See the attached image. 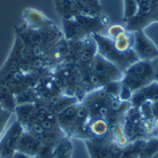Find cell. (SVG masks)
<instances>
[{
  "mask_svg": "<svg viewBox=\"0 0 158 158\" xmlns=\"http://www.w3.org/2000/svg\"><path fill=\"white\" fill-rule=\"evenodd\" d=\"M138 12L130 20L125 22L129 31H144L149 25L158 22V0H137Z\"/></svg>",
  "mask_w": 158,
  "mask_h": 158,
  "instance_id": "4",
  "label": "cell"
},
{
  "mask_svg": "<svg viewBox=\"0 0 158 158\" xmlns=\"http://www.w3.org/2000/svg\"><path fill=\"white\" fill-rule=\"evenodd\" d=\"M12 112L5 110V109H0V136L3 132V131L5 130V127L9 119V118L11 117Z\"/></svg>",
  "mask_w": 158,
  "mask_h": 158,
  "instance_id": "20",
  "label": "cell"
},
{
  "mask_svg": "<svg viewBox=\"0 0 158 158\" xmlns=\"http://www.w3.org/2000/svg\"><path fill=\"white\" fill-rule=\"evenodd\" d=\"M131 142V141L130 140V138H129L126 134H124V135L118 137V139L114 140V143H115L116 145L118 146L119 148H124V147H126Z\"/></svg>",
  "mask_w": 158,
  "mask_h": 158,
  "instance_id": "21",
  "label": "cell"
},
{
  "mask_svg": "<svg viewBox=\"0 0 158 158\" xmlns=\"http://www.w3.org/2000/svg\"><path fill=\"white\" fill-rule=\"evenodd\" d=\"M43 146L44 144L38 138L23 130V132L18 142L16 151L26 154L32 158H36L39 156Z\"/></svg>",
  "mask_w": 158,
  "mask_h": 158,
  "instance_id": "10",
  "label": "cell"
},
{
  "mask_svg": "<svg viewBox=\"0 0 158 158\" xmlns=\"http://www.w3.org/2000/svg\"><path fill=\"white\" fill-rule=\"evenodd\" d=\"M92 36L97 46V54L117 66L123 72L130 66L138 61V58L133 50L127 53H121L118 51L114 45V41L105 34L93 33Z\"/></svg>",
  "mask_w": 158,
  "mask_h": 158,
  "instance_id": "3",
  "label": "cell"
},
{
  "mask_svg": "<svg viewBox=\"0 0 158 158\" xmlns=\"http://www.w3.org/2000/svg\"><path fill=\"white\" fill-rule=\"evenodd\" d=\"M12 158H32L31 156L26 155V154H23L21 152H19V151H16L13 155Z\"/></svg>",
  "mask_w": 158,
  "mask_h": 158,
  "instance_id": "23",
  "label": "cell"
},
{
  "mask_svg": "<svg viewBox=\"0 0 158 158\" xmlns=\"http://www.w3.org/2000/svg\"><path fill=\"white\" fill-rule=\"evenodd\" d=\"M158 153V138L156 136L146 139L141 150L139 158H153Z\"/></svg>",
  "mask_w": 158,
  "mask_h": 158,
  "instance_id": "17",
  "label": "cell"
},
{
  "mask_svg": "<svg viewBox=\"0 0 158 158\" xmlns=\"http://www.w3.org/2000/svg\"><path fill=\"white\" fill-rule=\"evenodd\" d=\"M156 137H157V138H158V134H157V135H156Z\"/></svg>",
  "mask_w": 158,
  "mask_h": 158,
  "instance_id": "26",
  "label": "cell"
},
{
  "mask_svg": "<svg viewBox=\"0 0 158 158\" xmlns=\"http://www.w3.org/2000/svg\"><path fill=\"white\" fill-rule=\"evenodd\" d=\"M77 104H74L60 113L56 115V120L57 124L61 130V131L64 133L66 137L71 138L76 119V113H77Z\"/></svg>",
  "mask_w": 158,
  "mask_h": 158,
  "instance_id": "11",
  "label": "cell"
},
{
  "mask_svg": "<svg viewBox=\"0 0 158 158\" xmlns=\"http://www.w3.org/2000/svg\"><path fill=\"white\" fill-rule=\"evenodd\" d=\"M153 81H155V71L152 61L138 60L123 72L121 84L122 88L133 94Z\"/></svg>",
  "mask_w": 158,
  "mask_h": 158,
  "instance_id": "2",
  "label": "cell"
},
{
  "mask_svg": "<svg viewBox=\"0 0 158 158\" xmlns=\"http://www.w3.org/2000/svg\"><path fill=\"white\" fill-rule=\"evenodd\" d=\"M91 72L101 80L104 86L111 81H121L123 77V71L121 69L105 59L99 54H96L94 58L91 65Z\"/></svg>",
  "mask_w": 158,
  "mask_h": 158,
  "instance_id": "6",
  "label": "cell"
},
{
  "mask_svg": "<svg viewBox=\"0 0 158 158\" xmlns=\"http://www.w3.org/2000/svg\"><path fill=\"white\" fill-rule=\"evenodd\" d=\"M132 33L134 38L132 50L135 53L138 60L153 61L158 57L156 45L145 34L144 31H136Z\"/></svg>",
  "mask_w": 158,
  "mask_h": 158,
  "instance_id": "7",
  "label": "cell"
},
{
  "mask_svg": "<svg viewBox=\"0 0 158 158\" xmlns=\"http://www.w3.org/2000/svg\"><path fill=\"white\" fill-rule=\"evenodd\" d=\"M111 126L105 118H94L89 123V133L94 139H106L110 137Z\"/></svg>",
  "mask_w": 158,
  "mask_h": 158,
  "instance_id": "14",
  "label": "cell"
},
{
  "mask_svg": "<svg viewBox=\"0 0 158 158\" xmlns=\"http://www.w3.org/2000/svg\"><path fill=\"white\" fill-rule=\"evenodd\" d=\"M24 24L30 28L33 29H42L54 24V22L49 19L42 11L36 8H26L22 14Z\"/></svg>",
  "mask_w": 158,
  "mask_h": 158,
  "instance_id": "13",
  "label": "cell"
},
{
  "mask_svg": "<svg viewBox=\"0 0 158 158\" xmlns=\"http://www.w3.org/2000/svg\"><path fill=\"white\" fill-rule=\"evenodd\" d=\"M133 41V33L128 31L118 37L116 40H114V45L118 51L121 53H127L132 50Z\"/></svg>",
  "mask_w": 158,
  "mask_h": 158,
  "instance_id": "16",
  "label": "cell"
},
{
  "mask_svg": "<svg viewBox=\"0 0 158 158\" xmlns=\"http://www.w3.org/2000/svg\"><path fill=\"white\" fill-rule=\"evenodd\" d=\"M153 158H158V153L157 154H156V156H154V157Z\"/></svg>",
  "mask_w": 158,
  "mask_h": 158,
  "instance_id": "24",
  "label": "cell"
},
{
  "mask_svg": "<svg viewBox=\"0 0 158 158\" xmlns=\"http://www.w3.org/2000/svg\"><path fill=\"white\" fill-rule=\"evenodd\" d=\"M73 146L70 138L64 137L54 148L52 158H71Z\"/></svg>",
  "mask_w": 158,
  "mask_h": 158,
  "instance_id": "15",
  "label": "cell"
},
{
  "mask_svg": "<svg viewBox=\"0 0 158 158\" xmlns=\"http://www.w3.org/2000/svg\"><path fill=\"white\" fill-rule=\"evenodd\" d=\"M90 158H111L115 150V143L111 136L106 139L90 138L83 141Z\"/></svg>",
  "mask_w": 158,
  "mask_h": 158,
  "instance_id": "9",
  "label": "cell"
},
{
  "mask_svg": "<svg viewBox=\"0 0 158 158\" xmlns=\"http://www.w3.org/2000/svg\"><path fill=\"white\" fill-rule=\"evenodd\" d=\"M62 20V31L68 41H80L93 33H101L110 25L109 18L101 14L97 17L79 15Z\"/></svg>",
  "mask_w": 158,
  "mask_h": 158,
  "instance_id": "1",
  "label": "cell"
},
{
  "mask_svg": "<svg viewBox=\"0 0 158 158\" xmlns=\"http://www.w3.org/2000/svg\"><path fill=\"white\" fill-rule=\"evenodd\" d=\"M0 109H2V107H1V106H0Z\"/></svg>",
  "mask_w": 158,
  "mask_h": 158,
  "instance_id": "25",
  "label": "cell"
},
{
  "mask_svg": "<svg viewBox=\"0 0 158 158\" xmlns=\"http://www.w3.org/2000/svg\"><path fill=\"white\" fill-rule=\"evenodd\" d=\"M22 132L23 128L18 120L8 128L0 138V158H12Z\"/></svg>",
  "mask_w": 158,
  "mask_h": 158,
  "instance_id": "8",
  "label": "cell"
},
{
  "mask_svg": "<svg viewBox=\"0 0 158 158\" xmlns=\"http://www.w3.org/2000/svg\"><path fill=\"white\" fill-rule=\"evenodd\" d=\"M128 31L125 25L122 24H112L109 25L106 30V36L110 38L111 40H116L118 37H119L121 34Z\"/></svg>",
  "mask_w": 158,
  "mask_h": 158,
  "instance_id": "19",
  "label": "cell"
},
{
  "mask_svg": "<svg viewBox=\"0 0 158 158\" xmlns=\"http://www.w3.org/2000/svg\"><path fill=\"white\" fill-rule=\"evenodd\" d=\"M122 123L125 134L131 142L148 139L144 131V118L141 114L140 108L131 106L125 114Z\"/></svg>",
  "mask_w": 158,
  "mask_h": 158,
  "instance_id": "5",
  "label": "cell"
},
{
  "mask_svg": "<svg viewBox=\"0 0 158 158\" xmlns=\"http://www.w3.org/2000/svg\"><path fill=\"white\" fill-rule=\"evenodd\" d=\"M158 100V83L153 81L149 85L134 92L130 100L133 107L139 108L145 102H155Z\"/></svg>",
  "mask_w": 158,
  "mask_h": 158,
  "instance_id": "12",
  "label": "cell"
},
{
  "mask_svg": "<svg viewBox=\"0 0 158 158\" xmlns=\"http://www.w3.org/2000/svg\"><path fill=\"white\" fill-rule=\"evenodd\" d=\"M138 12L137 0H124V16L123 22L131 19Z\"/></svg>",
  "mask_w": 158,
  "mask_h": 158,
  "instance_id": "18",
  "label": "cell"
},
{
  "mask_svg": "<svg viewBox=\"0 0 158 158\" xmlns=\"http://www.w3.org/2000/svg\"><path fill=\"white\" fill-rule=\"evenodd\" d=\"M154 66V71H155V81L158 83V57L152 61Z\"/></svg>",
  "mask_w": 158,
  "mask_h": 158,
  "instance_id": "22",
  "label": "cell"
}]
</instances>
